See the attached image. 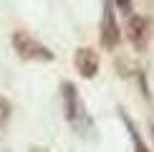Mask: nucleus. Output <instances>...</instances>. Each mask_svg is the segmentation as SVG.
Wrapping results in <instances>:
<instances>
[{
	"label": "nucleus",
	"instance_id": "nucleus-2",
	"mask_svg": "<svg viewBox=\"0 0 154 152\" xmlns=\"http://www.w3.org/2000/svg\"><path fill=\"white\" fill-rule=\"evenodd\" d=\"M13 48H15V53L20 56L25 61H53V51H48L43 43H38L30 33H25V30H15L13 33Z\"/></svg>",
	"mask_w": 154,
	"mask_h": 152
},
{
	"label": "nucleus",
	"instance_id": "nucleus-9",
	"mask_svg": "<svg viewBox=\"0 0 154 152\" xmlns=\"http://www.w3.org/2000/svg\"><path fill=\"white\" fill-rule=\"evenodd\" d=\"M30 152H46V150H41V147H35V150H30Z\"/></svg>",
	"mask_w": 154,
	"mask_h": 152
},
{
	"label": "nucleus",
	"instance_id": "nucleus-5",
	"mask_svg": "<svg viewBox=\"0 0 154 152\" xmlns=\"http://www.w3.org/2000/svg\"><path fill=\"white\" fill-rule=\"evenodd\" d=\"M129 38H131V43L137 48L144 46V41H146V21L142 15H131L129 13Z\"/></svg>",
	"mask_w": 154,
	"mask_h": 152
},
{
	"label": "nucleus",
	"instance_id": "nucleus-3",
	"mask_svg": "<svg viewBox=\"0 0 154 152\" xmlns=\"http://www.w3.org/2000/svg\"><path fill=\"white\" fill-rule=\"evenodd\" d=\"M119 23H116V15H114V3L106 0L104 3V13H101V46L114 51L119 46Z\"/></svg>",
	"mask_w": 154,
	"mask_h": 152
},
{
	"label": "nucleus",
	"instance_id": "nucleus-6",
	"mask_svg": "<svg viewBox=\"0 0 154 152\" xmlns=\"http://www.w3.org/2000/svg\"><path fill=\"white\" fill-rule=\"evenodd\" d=\"M121 119H124V124H126V129H129V137H131V144H134V152H149V147L144 144V139H142V135L137 132V127H134V122L126 114H121Z\"/></svg>",
	"mask_w": 154,
	"mask_h": 152
},
{
	"label": "nucleus",
	"instance_id": "nucleus-8",
	"mask_svg": "<svg viewBox=\"0 0 154 152\" xmlns=\"http://www.w3.org/2000/svg\"><path fill=\"white\" fill-rule=\"evenodd\" d=\"M111 3H116V8H121L124 13H131V0H111Z\"/></svg>",
	"mask_w": 154,
	"mask_h": 152
},
{
	"label": "nucleus",
	"instance_id": "nucleus-7",
	"mask_svg": "<svg viewBox=\"0 0 154 152\" xmlns=\"http://www.w3.org/2000/svg\"><path fill=\"white\" fill-rule=\"evenodd\" d=\"M8 117H10V101L8 99H0V127L8 122Z\"/></svg>",
	"mask_w": 154,
	"mask_h": 152
},
{
	"label": "nucleus",
	"instance_id": "nucleus-1",
	"mask_svg": "<svg viewBox=\"0 0 154 152\" xmlns=\"http://www.w3.org/2000/svg\"><path fill=\"white\" fill-rule=\"evenodd\" d=\"M63 106H66V117H68V122H71V127L79 135L86 137L88 132L94 129V122H91V117L86 114V106H83V101L79 97V91L73 89V84H63Z\"/></svg>",
	"mask_w": 154,
	"mask_h": 152
},
{
	"label": "nucleus",
	"instance_id": "nucleus-4",
	"mask_svg": "<svg viewBox=\"0 0 154 152\" xmlns=\"http://www.w3.org/2000/svg\"><path fill=\"white\" fill-rule=\"evenodd\" d=\"M73 63H76V68H79V74L83 79H94L96 71H99V56L91 48H79L73 56Z\"/></svg>",
	"mask_w": 154,
	"mask_h": 152
},
{
	"label": "nucleus",
	"instance_id": "nucleus-10",
	"mask_svg": "<svg viewBox=\"0 0 154 152\" xmlns=\"http://www.w3.org/2000/svg\"><path fill=\"white\" fill-rule=\"evenodd\" d=\"M152 132H154V127H152Z\"/></svg>",
	"mask_w": 154,
	"mask_h": 152
}]
</instances>
